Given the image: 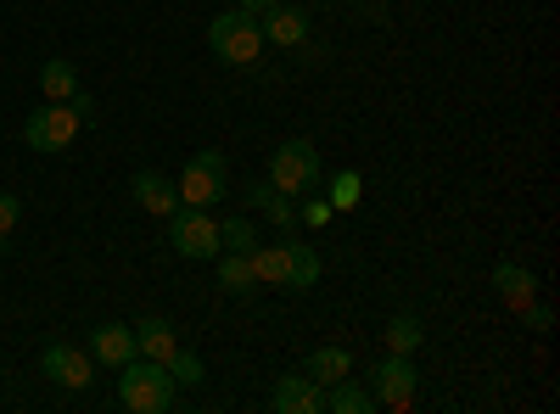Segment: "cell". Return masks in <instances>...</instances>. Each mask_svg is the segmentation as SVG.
I'll return each mask as SVG.
<instances>
[{
    "label": "cell",
    "instance_id": "6da1fadb",
    "mask_svg": "<svg viewBox=\"0 0 560 414\" xmlns=\"http://www.w3.org/2000/svg\"><path fill=\"white\" fill-rule=\"evenodd\" d=\"M174 392H179V381L168 376V364H158V358H129L124 370H118V403L129 409V414H168L174 409Z\"/></svg>",
    "mask_w": 560,
    "mask_h": 414
},
{
    "label": "cell",
    "instance_id": "7a4b0ae2",
    "mask_svg": "<svg viewBox=\"0 0 560 414\" xmlns=\"http://www.w3.org/2000/svg\"><path fill=\"white\" fill-rule=\"evenodd\" d=\"M208 45H213V57L219 62H230V68H258V57H264V28H258V17L253 12H219L213 23H208Z\"/></svg>",
    "mask_w": 560,
    "mask_h": 414
},
{
    "label": "cell",
    "instance_id": "3957f363",
    "mask_svg": "<svg viewBox=\"0 0 560 414\" xmlns=\"http://www.w3.org/2000/svg\"><path fill=\"white\" fill-rule=\"evenodd\" d=\"M264 179H269L275 191H287V197H308L319 179H325V163H319L314 141H280V146L269 152Z\"/></svg>",
    "mask_w": 560,
    "mask_h": 414
},
{
    "label": "cell",
    "instance_id": "277c9868",
    "mask_svg": "<svg viewBox=\"0 0 560 414\" xmlns=\"http://www.w3.org/2000/svg\"><path fill=\"white\" fill-rule=\"evenodd\" d=\"M179 208H213L230 197V163L224 152H197L191 163L179 168Z\"/></svg>",
    "mask_w": 560,
    "mask_h": 414
},
{
    "label": "cell",
    "instance_id": "5b68a950",
    "mask_svg": "<svg viewBox=\"0 0 560 414\" xmlns=\"http://www.w3.org/2000/svg\"><path fill=\"white\" fill-rule=\"evenodd\" d=\"M79 107L73 102H45V107H34L28 113V123H23V141L34 146V152H68L73 141H79Z\"/></svg>",
    "mask_w": 560,
    "mask_h": 414
},
{
    "label": "cell",
    "instance_id": "8992f818",
    "mask_svg": "<svg viewBox=\"0 0 560 414\" xmlns=\"http://www.w3.org/2000/svg\"><path fill=\"white\" fill-rule=\"evenodd\" d=\"M168 241L179 258H219V218L213 208H174L168 213Z\"/></svg>",
    "mask_w": 560,
    "mask_h": 414
},
{
    "label": "cell",
    "instance_id": "52a82bcc",
    "mask_svg": "<svg viewBox=\"0 0 560 414\" xmlns=\"http://www.w3.org/2000/svg\"><path fill=\"white\" fill-rule=\"evenodd\" d=\"M370 398H376V409H409L415 403V387H420V370L409 364V353H387L376 370H370Z\"/></svg>",
    "mask_w": 560,
    "mask_h": 414
},
{
    "label": "cell",
    "instance_id": "ba28073f",
    "mask_svg": "<svg viewBox=\"0 0 560 414\" xmlns=\"http://www.w3.org/2000/svg\"><path fill=\"white\" fill-rule=\"evenodd\" d=\"M90 353H79L73 342H45V353H39V376H51L57 387H68V392H84L90 387Z\"/></svg>",
    "mask_w": 560,
    "mask_h": 414
},
{
    "label": "cell",
    "instance_id": "9c48e42d",
    "mask_svg": "<svg viewBox=\"0 0 560 414\" xmlns=\"http://www.w3.org/2000/svg\"><path fill=\"white\" fill-rule=\"evenodd\" d=\"M269 409L275 414H319L325 409V387L308 381V376H280L275 392H269Z\"/></svg>",
    "mask_w": 560,
    "mask_h": 414
},
{
    "label": "cell",
    "instance_id": "30bf717a",
    "mask_svg": "<svg viewBox=\"0 0 560 414\" xmlns=\"http://www.w3.org/2000/svg\"><path fill=\"white\" fill-rule=\"evenodd\" d=\"M247 208H258L275 229H280V236H292V229H298V197H287V191H275L269 186V179H253V186H247V197H242Z\"/></svg>",
    "mask_w": 560,
    "mask_h": 414
},
{
    "label": "cell",
    "instance_id": "8fae6325",
    "mask_svg": "<svg viewBox=\"0 0 560 414\" xmlns=\"http://www.w3.org/2000/svg\"><path fill=\"white\" fill-rule=\"evenodd\" d=\"M90 358L107 364V370H124V364L135 358V326H118V319L96 326L90 331Z\"/></svg>",
    "mask_w": 560,
    "mask_h": 414
},
{
    "label": "cell",
    "instance_id": "7c38bea8",
    "mask_svg": "<svg viewBox=\"0 0 560 414\" xmlns=\"http://www.w3.org/2000/svg\"><path fill=\"white\" fill-rule=\"evenodd\" d=\"M129 197L147 208V213H158V218H168L174 208H179V191L168 186V179L158 174V168H140L135 179H129Z\"/></svg>",
    "mask_w": 560,
    "mask_h": 414
},
{
    "label": "cell",
    "instance_id": "4fadbf2b",
    "mask_svg": "<svg viewBox=\"0 0 560 414\" xmlns=\"http://www.w3.org/2000/svg\"><path fill=\"white\" fill-rule=\"evenodd\" d=\"M258 28H264V45H287V51L308 39V17H303L298 7H287V0H280V7H269Z\"/></svg>",
    "mask_w": 560,
    "mask_h": 414
},
{
    "label": "cell",
    "instance_id": "5bb4252c",
    "mask_svg": "<svg viewBox=\"0 0 560 414\" xmlns=\"http://www.w3.org/2000/svg\"><path fill=\"white\" fill-rule=\"evenodd\" d=\"M135 353L140 358H158V364H168L174 353H179V331L168 326V319H140V326H135Z\"/></svg>",
    "mask_w": 560,
    "mask_h": 414
},
{
    "label": "cell",
    "instance_id": "9a60e30c",
    "mask_svg": "<svg viewBox=\"0 0 560 414\" xmlns=\"http://www.w3.org/2000/svg\"><path fill=\"white\" fill-rule=\"evenodd\" d=\"M493 292H499L504 308L522 314V308L538 297V281H533V269H522V263H499V269H493Z\"/></svg>",
    "mask_w": 560,
    "mask_h": 414
},
{
    "label": "cell",
    "instance_id": "2e32d148",
    "mask_svg": "<svg viewBox=\"0 0 560 414\" xmlns=\"http://www.w3.org/2000/svg\"><path fill=\"white\" fill-rule=\"evenodd\" d=\"M253 269H258V286H292V236L253 247Z\"/></svg>",
    "mask_w": 560,
    "mask_h": 414
},
{
    "label": "cell",
    "instance_id": "e0dca14e",
    "mask_svg": "<svg viewBox=\"0 0 560 414\" xmlns=\"http://www.w3.org/2000/svg\"><path fill=\"white\" fill-rule=\"evenodd\" d=\"M219 286H224L230 297H253V292H258L253 252H219Z\"/></svg>",
    "mask_w": 560,
    "mask_h": 414
},
{
    "label": "cell",
    "instance_id": "ac0fdd59",
    "mask_svg": "<svg viewBox=\"0 0 560 414\" xmlns=\"http://www.w3.org/2000/svg\"><path fill=\"white\" fill-rule=\"evenodd\" d=\"M303 376L319 381V387H331V381L353 376V353H348V347H314L308 364H303Z\"/></svg>",
    "mask_w": 560,
    "mask_h": 414
},
{
    "label": "cell",
    "instance_id": "d6986e66",
    "mask_svg": "<svg viewBox=\"0 0 560 414\" xmlns=\"http://www.w3.org/2000/svg\"><path fill=\"white\" fill-rule=\"evenodd\" d=\"M39 90H45V102H73V96H79V73H73V62H62V57L39 62Z\"/></svg>",
    "mask_w": 560,
    "mask_h": 414
},
{
    "label": "cell",
    "instance_id": "ffe728a7",
    "mask_svg": "<svg viewBox=\"0 0 560 414\" xmlns=\"http://www.w3.org/2000/svg\"><path fill=\"white\" fill-rule=\"evenodd\" d=\"M325 409H331V414H370V409H376V398H370L353 376H342V381L325 387Z\"/></svg>",
    "mask_w": 560,
    "mask_h": 414
},
{
    "label": "cell",
    "instance_id": "44dd1931",
    "mask_svg": "<svg viewBox=\"0 0 560 414\" xmlns=\"http://www.w3.org/2000/svg\"><path fill=\"white\" fill-rule=\"evenodd\" d=\"M382 336H387V353H415L420 342H427V331H420V319H415V314H393Z\"/></svg>",
    "mask_w": 560,
    "mask_h": 414
},
{
    "label": "cell",
    "instance_id": "7402d4cb",
    "mask_svg": "<svg viewBox=\"0 0 560 414\" xmlns=\"http://www.w3.org/2000/svg\"><path fill=\"white\" fill-rule=\"evenodd\" d=\"M253 247H258L253 218H219V252H253Z\"/></svg>",
    "mask_w": 560,
    "mask_h": 414
},
{
    "label": "cell",
    "instance_id": "603a6c76",
    "mask_svg": "<svg viewBox=\"0 0 560 414\" xmlns=\"http://www.w3.org/2000/svg\"><path fill=\"white\" fill-rule=\"evenodd\" d=\"M308 286H319V258H314V247L292 241V286L287 292H308Z\"/></svg>",
    "mask_w": 560,
    "mask_h": 414
},
{
    "label": "cell",
    "instance_id": "cb8c5ba5",
    "mask_svg": "<svg viewBox=\"0 0 560 414\" xmlns=\"http://www.w3.org/2000/svg\"><path fill=\"white\" fill-rule=\"evenodd\" d=\"M168 376H174L179 387H202V381H208V364H202L197 353H185V347H179V353L168 358Z\"/></svg>",
    "mask_w": 560,
    "mask_h": 414
},
{
    "label": "cell",
    "instance_id": "d4e9b609",
    "mask_svg": "<svg viewBox=\"0 0 560 414\" xmlns=\"http://www.w3.org/2000/svg\"><path fill=\"white\" fill-rule=\"evenodd\" d=\"M359 191H364V179H359L353 168H342V174L331 179V197H325V202H331L337 213H348V208H359Z\"/></svg>",
    "mask_w": 560,
    "mask_h": 414
},
{
    "label": "cell",
    "instance_id": "484cf974",
    "mask_svg": "<svg viewBox=\"0 0 560 414\" xmlns=\"http://www.w3.org/2000/svg\"><path fill=\"white\" fill-rule=\"evenodd\" d=\"M298 218H303L308 229H325V224L337 218V208H331V202H319V197L308 191V197H298Z\"/></svg>",
    "mask_w": 560,
    "mask_h": 414
},
{
    "label": "cell",
    "instance_id": "4316f807",
    "mask_svg": "<svg viewBox=\"0 0 560 414\" xmlns=\"http://www.w3.org/2000/svg\"><path fill=\"white\" fill-rule=\"evenodd\" d=\"M522 319H527V326H533L538 336H549V331H555V308H549V303H538V297L522 308Z\"/></svg>",
    "mask_w": 560,
    "mask_h": 414
},
{
    "label": "cell",
    "instance_id": "83f0119b",
    "mask_svg": "<svg viewBox=\"0 0 560 414\" xmlns=\"http://www.w3.org/2000/svg\"><path fill=\"white\" fill-rule=\"evenodd\" d=\"M18 218H23V202H18V197H7V191H0V247H7V236H12V229H18Z\"/></svg>",
    "mask_w": 560,
    "mask_h": 414
},
{
    "label": "cell",
    "instance_id": "f1b7e54d",
    "mask_svg": "<svg viewBox=\"0 0 560 414\" xmlns=\"http://www.w3.org/2000/svg\"><path fill=\"white\" fill-rule=\"evenodd\" d=\"M236 7H242V12H253V17H264L269 7H280V0H236Z\"/></svg>",
    "mask_w": 560,
    "mask_h": 414
},
{
    "label": "cell",
    "instance_id": "f546056e",
    "mask_svg": "<svg viewBox=\"0 0 560 414\" xmlns=\"http://www.w3.org/2000/svg\"><path fill=\"white\" fill-rule=\"evenodd\" d=\"M364 7H376V0H364Z\"/></svg>",
    "mask_w": 560,
    "mask_h": 414
}]
</instances>
